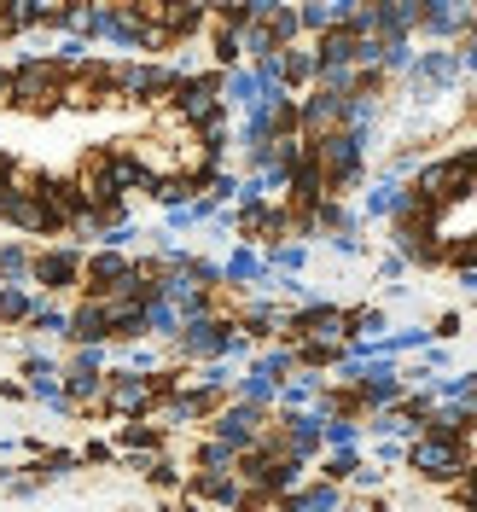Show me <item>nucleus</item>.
I'll list each match as a JSON object with an SVG mask.
<instances>
[{"mask_svg":"<svg viewBox=\"0 0 477 512\" xmlns=\"http://www.w3.org/2000/svg\"><path fill=\"white\" fill-rule=\"evenodd\" d=\"M402 460H408V472H419L425 483H460L466 466H472V443H466V437H425V431H419Z\"/></svg>","mask_w":477,"mask_h":512,"instance_id":"1","label":"nucleus"},{"mask_svg":"<svg viewBox=\"0 0 477 512\" xmlns=\"http://www.w3.org/2000/svg\"><path fill=\"white\" fill-rule=\"evenodd\" d=\"M169 105H175V117L187 128H227V105H222V70H198V76H187V82H175V94H169Z\"/></svg>","mask_w":477,"mask_h":512,"instance_id":"2","label":"nucleus"},{"mask_svg":"<svg viewBox=\"0 0 477 512\" xmlns=\"http://www.w3.org/2000/svg\"><path fill=\"white\" fill-rule=\"evenodd\" d=\"M309 146H315V163H320V175H326V192H344L361 181V169H367V140L361 134L338 128V134L309 140Z\"/></svg>","mask_w":477,"mask_h":512,"instance_id":"3","label":"nucleus"},{"mask_svg":"<svg viewBox=\"0 0 477 512\" xmlns=\"http://www.w3.org/2000/svg\"><path fill=\"white\" fill-rule=\"evenodd\" d=\"M472 192H477V181H472V175H466V169H460L454 158H437V163H425V169L414 175V198H419V204H431L437 216H443L448 204H460V198H472Z\"/></svg>","mask_w":477,"mask_h":512,"instance_id":"4","label":"nucleus"},{"mask_svg":"<svg viewBox=\"0 0 477 512\" xmlns=\"http://www.w3.org/2000/svg\"><path fill=\"white\" fill-rule=\"evenodd\" d=\"M12 82H18V105H30V111H59L64 105V70L59 59H24L12 70Z\"/></svg>","mask_w":477,"mask_h":512,"instance_id":"5","label":"nucleus"},{"mask_svg":"<svg viewBox=\"0 0 477 512\" xmlns=\"http://www.w3.org/2000/svg\"><path fill=\"white\" fill-rule=\"evenodd\" d=\"M99 402L123 419H146L163 402L158 373H152V379H146V373H105V396H99Z\"/></svg>","mask_w":477,"mask_h":512,"instance_id":"6","label":"nucleus"},{"mask_svg":"<svg viewBox=\"0 0 477 512\" xmlns=\"http://www.w3.org/2000/svg\"><path fill=\"white\" fill-rule=\"evenodd\" d=\"M169 94H175V70L169 64H146V59L117 64V99H128V105H163Z\"/></svg>","mask_w":477,"mask_h":512,"instance_id":"7","label":"nucleus"},{"mask_svg":"<svg viewBox=\"0 0 477 512\" xmlns=\"http://www.w3.org/2000/svg\"><path fill=\"white\" fill-rule=\"evenodd\" d=\"M210 437L227 443L233 454H251V448L268 437V414L251 408V402H227V408H216V419H210Z\"/></svg>","mask_w":477,"mask_h":512,"instance_id":"8","label":"nucleus"},{"mask_svg":"<svg viewBox=\"0 0 477 512\" xmlns=\"http://www.w3.org/2000/svg\"><path fill=\"white\" fill-rule=\"evenodd\" d=\"M0 222L24 227V233H59V222L47 216V204L35 198V175H18V181L6 187V198H0Z\"/></svg>","mask_w":477,"mask_h":512,"instance_id":"9","label":"nucleus"},{"mask_svg":"<svg viewBox=\"0 0 477 512\" xmlns=\"http://www.w3.org/2000/svg\"><path fill=\"white\" fill-rule=\"evenodd\" d=\"M419 30L437 35V41H454V35H477V0H425V18Z\"/></svg>","mask_w":477,"mask_h":512,"instance_id":"10","label":"nucleus"},{"mask_svg":"<svg viewBox=\"0 0 477 512\" xmlns=\"http://www.w3.org/2000/svg\"><path fill=\"white\" fill-rule=\"evenodd\" d=\"M64 338L82 344V350H105L111 344V315H105V297H82L70 315H64Z\"/></svg>","mask_w":477,"mask_h":512,"instance_id":"11","label":"nucleus"},{"mask_svg":"<svg viewBox=\"0 0 477 512\" xmlns=\"http://www.w3.org/2000/svg\"><path fill=\"white\" fill-rule=\"evenodd\" d=\"M105 396V350H76V361L64 367V402H99Z\"/></svg>","mask_w":477,"mask_h":512,"instance_id":"12","label":"nucleus"},{"mask_svg":"<svg viewBox=\"0 0 477 512\" xmlns=\"http://www.w3.org/2000/svg\"><path fill=\"white\" fill-rule=\"evenodd\" d=\"M30 280L47 291H64L82 280V251H70V245H59V251H41L30 256Z\"/></svg>","mask_w":477,"mask_h":512,"instance_id":"13","label":"nucleus"},{"mask_svg":"<svg viewBox=\"0 0 477 512\" xmlns=\"http://www.w3.org/2000/svg\"><path fill=\"white\" fill-rule=\"evenodd\" d=\"M128 262L123 251H94V256H82V286H88V297H111V291L128 280Z\"/></svg>","mask_w":477,"mask_h":512,"instance_id":"14","label":"nucleus"},{"mask_svg":"<svg viewBox=\"0 0 477 512\" xmlns=\"http://www.w3.org/2000/svg\"><path fill=\"white\" fill-rule=\"evenodd\" d=\"M105 169H111L117 192H158V175L140 163V152H128V146H111L105 152Z\"/></svg>","mask_w":477,"mask_h":512,"instance_id":"15","label":"nucleus"},{"mask_svg":"<svg viewBox=\"0 0 477 512\" xmlns=\"http://www.w3.org/2000/svg\"><path fill=\"white\" fill-rule=\"evenodd\" d=\"M350 12H355V0H309V6H297L303 30L315 35V41L332 30H350Z\"/></svg>","mask_w":477,"mask_h":512,"instance_id":"16","label":"nucleus"},{"mask_svg":"<svg viewBox=\"0 0 477 512\" xmlns=\"http://www.w3.org/2000/svg\"><path fill=\"white\" fill-rule=\"evenodd\" d=\"M448 82H460V53H419L414 59V88L419 94L448 88Z\"/></svg>","mask_w":477,"mask_h":512,"instance_id":"17","label":"nucleus"},{"mask_svg":"<svg viewBox=\"0 0 477 512\" xmlns=\"http://www.w3.org/2000/svg\"><path fill=\"white\" fill-rule=\"evenodd\" d=\"M105 315H111V338H146V303H134V297H105Z\"/></svg>","mask_w":477,"mask_h":512,"instance_id":"18","label":"nucleus"},{"mask_svg":"<svg viewBox=\"0 0 477 512\" xmlns=\"http://www.w3.org/2000/svg\"><path fill=\"white\" fill-rule=\"evenodd\" d=\"M315 47H280V88H309V82H315Z\"/></svg>","mask_w":477,"mask_h":512,"instance_id":"19","label":"nucleus"},{"mask_svg":"<svg viewBox=\"0 0 477 512\" xmlns=\"http://www.w3.org/2000/svg\"><path fill=\"white\" fill-rule=\"evenodd\" d=\"M286 512H344V495H338V483H309V489H297L280 501Z\"/></svg>","mask_w":477,"mask_h":512,"instance_id":"20","label":"nucleus"},{"mask_svg":"<svg viewBox=\"0 0 477 512\" xmlns=\"http://www.w3.org/2000/svg\"><path fill=\"white\" fill-rule=\"evenodd\" d=\"M117 448H128V454H158L163 425H152V419H128V425H117Z\"/></svg>","mask_w":477,"mask_h":512,"instance_id":"21","label":"nucleus"},{"mask_svg":"<svg viewBox=\"0 0 477 512\" xmlns=\"http://www.w3.org/2000/svg\"><path fill=\"white\" fill-rule=\"evenodd\" d=\"M355 47H361V41H355L350 30L320 35V41H315V64H320V70H326V64H355Z\"/></svg>","mask_w":477,"mask_h":512,"instance_id":"22","label":"nucleus"},{"mask_svg":"<svg viewBox=\"0 0 477 512\" xmlns=\"http://www.w3.org/2000/svg\"><path fill=\"white\" fill-rule=\"evenodd\" d=\"M222 280H233V286H251V280H268V262L245 245V251H233L227 256V268H222Z\"/></svg>","mask_w":477,"mask_h":512,"instance_id":"23","label":"nucleus"},{"mask_svg":"<svg viewBox=\"0 0 477 512\" xmlns=\"http://www.w3.org/2000/svg\"><path fill=\"white\" fill-rule=\"evenodd\" d=\"M198 472L227 478V472H239V454H233L227 443H216V437H204V443H198Z\"/></svg>","mask_w":477,"mask_h":512,"instance_id":"24","label":"nucleus"},{"mask_svg":"<svg viewBox=\"0 0 477 512\" xmlns=\"http://www.w3.org/2000/svg\"><path fill=\"white\" fill-rule=\"evenodd\" d=\"M146 338H169V344L181 338V315H175L163 297H152V303H146Z\"/></svg>","mask_w":477,"mask_h":512,"instance_id":"25","label":"nucleus"},{"mask_svg":"<svg viewBox=\"0 0 477 512\" xmlns=\"http://www.w3.org/2000/svg\"><path fill=\"white\" fill-rule=\"evenodd\" d=\"M233 390H239V402H251V408H268V402H274V396H280V384L268 379V373H245V379H233Z\"/></svg>","mask_w":477,"mask_h":512,"instance_id":"26","label":"nucleus"},{"mask_svg":"<svg viewBox=\"0 0 477 512\" xmlns=\"http://www.w3.org/2000/svg\"><path fill=\"white\" fill-rule=\"evenodd\" d=\"M35 315V297L24 286H0V326H18Z\"/></svg>","mask_w":477,"mask_h":512,"instance_id":"27","label":"nucleus"},{"mask_svg":"<svg viewBox=\"0 0 477 512\" xmlns=\"http://www.w3.org/2000/svg\"><path fill=\"white\" fill-rule=\"evenodd\" d=\"M355 437H361V425H355L350 414H344V419H326V425H320V443L332 448V454H344V448H355Z\"/></svg>","mask_w":477,"mask_h":512,"instance_id":"28","label":"nucleus"},{"mask_svg":"<svg viewBox=\"0 0 477 512\" xmlns=\"http://www.w3.org/2000/svg\"><path fill=\"white\" fill-rule=\"evenodd\" d=\"M262 262H268V274H274V268H280V274H297V268L309 262V245H297V239H286V245H274V251L262 256Z\"/></svg>","mask_w":477,"mask_h":512,"instance_id":"29","label":"nucleus"},{"mask_svg":"<svg viewBox=\"0 0 477 512\" xmlns=\"http://www.w3.org/2000/svg\"><path fill=\"white\" fill-rule=\"evenodd\" d=\"M24 274H30V251L24 245H0V280L6 286H24Z\"/></svg>","mask_w":477,"mask_h":512,"instance_id":"30","label":"nucleus"},{"mask_svg":"<svg viewBox=\"0 0 477 512\" xmlns=\"http://www.w3.org/2000/svg\"><path fill=\"white\" fill-rule=\"evenodd\" d=\"M320 472H326L320 483H344V478H355V472H361V454H355V448H344V454H332Z\"/></svg>","mask_w":477,"mask_h":512,"instance_id":"31","label":"nucleus"},{"mask_svg":"<svg viewBox=\"0 0 477 512\" xmlns=\"http://www.w3.org/2000/svg\"><path fill=\"white\" fill-rule=\"evenodd\" d=\"M76 12H82V6H64V0H41V24H53V30H76Z\"/></svg>","mask_w":477,"mask_h":512,"instance_id":"32","label":"nucleus"},{"mask_svg":"<svg viewBox=\"0 0 477 512\" xmlns=\"http://www.w3.org/2000/svg\"><path fill=\"white\" fill-rule=\"evenodd\" d=\"M239 59H245V53H239V35L216 30V64H222V76H227V70H239Z\"/></svg>","mask_w":477,"mask_h":512,"instance_id":"33","label":"nucleus"},{"mask_svg":"<svg viewBox=\"0 0 477 512\" xmlns=\"http://www.w3.org/2000/svg\"><path fill=\"white\" fill-rule=\"evenodd\" d=\"M35 332H64V315H59V309H35Z\"/></svg>","mask_w":477,"mask_h":512,"instance_id":"34","label":"nucleus"},{"mask_svg":"<svg viewBox=\"0 0 477 512\" xmlns=\"http://www.w3.org/2000/svg\"><path fill=\"white\" fill-rule=\"evenodd\" d=\"M18 105V82H12V70H0V111H12Z\"/></svg>","mask_w":477,"mask_h":512,"instance_id":"35","label":"nucleus"},{"mask_svg":"<svg viewBox=\"0 0 477 512\" xmlns=\"http://www.w3.org/2000/svg\"><path fill=\"white\" fill-rule=\"evenodd\" d=\"M355 489H379V483H384V472H379V466H361V472H355Z\"/></svg>","mask_w":477,"mask_h":512,"instance_id":"36","label":"nucleus"},{"mask_svg":"<svg viewBox=\"0 0 477 512\" xmlns=\"http://www.w3.org/2000/svg\"><path fill=\"white\" fill-rule=\"evenodd\" d=\"M111 454H117V448H111V443H88V448H82V460H94V466H105Z\"/></svg>","mask_w":477,"mask_h":512,"instance_id":"37","label":"nucleus"},{"mask_svg":"<svg viewBox=\"0 0 477 512\" xmlns=\"http://www.w3.org/2000/svg\"><path fill=\"white\" fill-rule=\"evenodd\" d=\"M402 268H408L402 256H384V262H379V274H384V280H402Z\"/></svg>","mask_w":477,"mask_h":512,"instance_id":"38","label":"nucleus"},{"mask_svg":"<svg viewBox=\"0 0 477 512\" xmlns=\"http://www.w3.org/2000/svg\"><path fill=\"white\" fill-rule=\"evenodd\" d=\"M454 274H460V286L466 291H477V268H454Z\"/></svg>","mask_w":477,"mask_h":512,"instance_id":"39","label":"nucleus"},{"mask_svg":"<svg viewBox=\"0 0 477 512\" xmlns=\"http://www.w3.org/2000/svg\"><path fill=\"white\" fill-rule=\"evenodd\" d=\"M460 483H466V495H477V460L466 466V478H460Z\"/></svg>","mask_w":477,"mask_h":512,"instance_id":"40","label":"nucleus"}]
</instances>
